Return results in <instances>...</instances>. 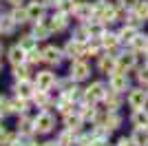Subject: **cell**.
<instances>
[{
	"instance_id": "1",
	"label": "cell",
	"mask_w": 148,
	"mask_h": 146,
	"mask_svg": "<svg viewBox=\"0 0 148 146\" xmlns=\"http://www.w3.org/2000/svg\"><path fill=\"white\" fill-rule=\"evenodd\" d=\"M66 75L73 82H77V84H86L88 80L95 75L93 60H88V58H75V60H71L66 67Z\"/></svg>"
},
{
	"instance_id": "2",
	"label": "cell",
	"mask_w": 148,
	"mask_h": 146,
	"mask_svg": "<svg viewBox=\"0 0 148 146\" xmlns=\"http://www.w3.org/2000/svg\"><path fill=\"white\" fill-rule=\"evenodd\" d=\"M106 93H108V82L106 78H91L82 86V102L88 104H102Z\"/></svg>"
},
{
	"instance_id": "3",
	"label": "cell",
	"mask_w": 148,
	"mask_h": 146,
	"mask_svg": "<svg viewBox=\"0 0 148 146\" xmlns=\"http://www.w3.org/2000/svg\"><path fill=\"white\" fill-rule=\"evenodd\" d=\"M58 131V115L51 111H38L33 115V133L36 135H51Z\"/></svg>"
},
{
	"instance_id": "4",
	"label": "cell",
	"mask_w": 148,
	"mask_h": 146,
	"mask_svg": "<svg viewBox=\"0 0 148 146\" xmlns=\"http://www.w3.org/2000/svg\"><path fill=\"white\" fill-rule=\"evenodd\" d=\"M95 2V20L104 22L106 27H115V13H117L119 0H93Z\"/></svg>"
},
{
	"instance_id": "5",
	"label": "cell",
	"mask_w": 148,
	"mask_h": 146,
	"mask_svg": "<svg viewBox=\"0 0 148 146\" xmlns=\"http://www.w3.org/2000/svg\"><path fill=\"white\" fill-rule=\"evenodd\" d=\"M115 58H117V71L130 73V75H133V71L142 64V53H137L135 49H130V47H124Z\"/></svg>"
},
{
	"instance_id": "6",
	"label": "cell",
	"mask_w": 148,
	"mask_h": 146,
	"mask_svg": "<svg viewBox=\"0 0 148 146\" xmlns=\"http://www.w3.org/2000/svg\"><path fill=\"white\" fill-rule=\"evenodd\" d=\"M47 24H49L51 33H56V36H62V33H66V31H71V27H73V20H71V16H66V13L62 11H56L53 9V13L51 16H47Z\"/></svg>"
},
{
	"instance_id": "7",
	"label": "cell",
	"mask_w": 148,
	"mask_h": 146,
	"mask_svg": "<svg viewBox=\"0 0 148 146\" xmlns=\"http://www.w3.org/2000/svg\"><path fill=\"white\" fill-rule=\"evenodd\" d=\"M126 106H128L130 111L146 109L148 106V89H144V86H139V84H133L128 91H126Z\"/></svg>"
},
{
	"instance_id": "8",
	"label": "cell",
	"mask_w": 148,
	"mask_h": 146,
	"mask_svg": "<svg viewBox=\"0 0 148 146\" xmlns=\"http://www.w3.org/2000/svg\"><path fill=\"white\" fill-rule=\"evenodd\" d=\"M93 67H95V73L102 75V78H108L113 71H117V58L108 51H102V53L93 60Z\"/></svg>"
},
{
	"instance_id": "9",
	"label": "cell",
	"mask_w": 148,
	"mask_h": 146,
	"mask_svg": "<svg viewBox=\"0 0 148 146\" xmlns=\"http://www.w3.org/2000/svg\"><path fill=\"white\" fill-rule=\"evenodd\" d=\"M106 82H108V89H111V91L124 93V95H126V91H128L130 86L135 84L133 75H130V73H124V71H113L111 75L106 78Z\"/></svg>"
},
{
	"instance_id": "10",
	"label": "cell",
	"mask_w": 148,
	"mask_h": 146,
	"mask_svg": "<svg viewBox=\"0 0 148 146\" xmlns=\"http://www.w3.org/2000/svg\"><path fill=\"white\" fill-rule=\"evenodd\" d=\"M58 80H60V75H58L51 67L40 69V71L33 73V82H36V86H38V89H44V91H53V89L58 86Z\"/></svg>"
},
{
	"instance_id": "11",
	"label": "cell",
	"mask_w": 148,
	"mask_h": 146,
	"mask_svg": "<svg viewBox=\"0 0 148 146\" xmlns=\"http://www.w3.org/2000/svg\"><path fill=\"white\" fill-rule=\"evenodd\" d=\"M42 62L47 67H51V69L62 67V62H66L64 60L62 44H47V47H42Z\"/></svg>"
},
{
	"instance_id": "12",
	"label": "cell",
	"mask_w": 148,
	"mask_h": 146,
	"mask_svg": "<svg viewBox=\"0 0 148 146\" xmlns=\"http://www.w3.org/2000/svg\"><path fill=\"white\" fill-rule=\"evenodd\" d=\"M99 42H102V49H104V51H108V53H113V55H117L119 51L124 49V42L119 40L117 29H115V27H108V29L102 33Z\"/></svg>"
},
{
	"instance_id": "13",
	"label": "cell",
	"mask_w": 148,
	"mask_h": 146,
	"mask_svg": "<svg viewBox=\"0 0 148 146\" xmlns=\"http://www.w3.org/2000/svg\"><path fill=\"white\" fill-rule=\"evenodd\" d=\"M73 20L75 22L95 20V2H93V0H80L77 7H75V11H73Z\"/></svg>"
},
{
	"instance_id": "14",
	"label": "cell",
	"mask_w": 148,
	"mask_h": 146,
	"mask_svg": "<svg viewBox=\"0 0 148 146\" xmlns=\"http://www.w3.org/2000/svg\"><path fill=\"white\" fill-rule=\"evenodd\" d=\"M25 7H27V13H29L31 22H40V20H44L49 16V7L44 5L42 0H29Z\"/></svg>"
},
{
	"instance_id": "15",
	"label": "cell",
	"mask_w": 148,
	"mask_h": 146,
	"mask_svg": "<svg viewBox=\"0 0 148 146\" xmlns=\"http://www.w3.org/2000/svg\"><path fill=\"white\" fill-rule=\"evenodd\" d=\"M84 44L86 42H80V40H73V38H69L66 42L62 44V51H64V60L71 62L75 58H84Z\"/></svg>"
},
{
	"instance_id": "16",
	"label": "cell",
	"mask_w": 148,
	"mask_h": 146,
	"mask_svg": "<svg viewBox=\"0 0 148 146\" xmlns=\"http://www.w3.org/2000/svg\"><path fill=\"white\" fill-rule=\"evenodd\" d=\"M102 106H104L106 111H122L124 106H126V95H124V93H117V91H111V89H108V93H106L104 102H102Z\"/></svg>"
},
{
	"instance_id": "17",
	"label": "cell",
	"mask_w": 148,
	"mask_h": 146,
	"mask_svg": "<svg viewBox=\"0 0 148 146\" xmlns=\"http://www.w3.org/2000/svg\"><path fill=\"white\" fill-rule=\"evenodd\" d=\"M36 82H33V78L31 80H18V82H13V93L18 97H25V100H31L33 97V93H36Z\"/></svg>"
},
{
	"instance_id": "18",
	"label": "cell",
	"mask_w": 148,
	"mask_h": 146,
	"mask_svg": "<svg viewBox=\"0 0 148 146\" xmlns=\"http://www.w3.org/2000/svg\"><path fill=\"white\" fill-rule=\"evenodd\" d=\"M80 133H82V131H71V128L60 126V128L56 131V140L60 142L62 146H75V144H77V137H80Z\"/></svg>"
},
{
	"instance_id": "19",
	"label": "cell",
	"mask_w": 148,
	"mask_h": 146,
	"mask_svg": "<svg viewBox=\"0 0 148 146\" xmlns=\"http://www.w3.org/2000/svg\"><path fill=\"white\" fill-rule=\"evenodd\" d=\"M126 124H128L130 128H133V126H148V106H146V109L130 111L128 117H126Z\"/></svg>"
},
{
	"instance_id": "20",
	"label": "cell",
	"mask_w": 148,
	"mask_h": 146,
	"mask_svg": "<svg viewBox=\"0 0 148 146\" xmlns=\"http://www.w3.org/2000/svg\"><path fill=\"white\" fill-rule=\"evenodd\" d=\"M7 62L11 64V67H16V64H22V62H27V51L22 47H20L18 42L11 44V47L7 49Z\"/></svg>"
},
{
	"instance_id": "21",
	"label": "cell",
	"mask_w": 148,
	"mask_h": 146,
	"mask_svg": "<svg viewBox=\"0 0 148 146\" xmlns=\"http://www.w3.org/2000/svg\"><path fill=\"white\" fill-rule=\"evenodd\" d=\"M31 33L38 38V42H44V40H49L53 33H51L49 24H47V20H40V22H31Z\"/></svg>"
},
{
	"instance_id": "22",
	"label": "cell",
	"mask_w": 148,
	"mask_h": 146,
	"mask_svg": "<svg viewBox=\"0 0 148 146\" xmlns=\"http://www.w3.org/2000/svg\"><path fill=\"white\" fill-rule=\"evenodd\" d=\"M128 47L130 49H135V51H137V53H146V51H148V31H137V33H135V38H133V40H130V44H128Z\"/></svg>"
},
{
	"instance_id": "23",
	"label": "cell",
	"mask_w": 148,
	"mask_h": 146,
	"mask_svg": "<svg viewBox=\"0 0 148 146\" xmlns=\"http://www.w3.org/2000/svg\"><path fill=\"white\" fill-rule=\"evenodd\" d=\"M115 29H117V36H119V40L124 42V47H128L130 40L135 38V33H137V31H142V29H137V27H133V24H117Z\"/></svg>"
},
{
	"instance_id": "24",
	"label": "cell",
	"mask_w": 148,
	"mask_h": 146,
	"mask_svg": "<svg viewBox=\"0 0 148 146\" xmlns=\"http://www.w3.org/2000/svg\"><path fill=\"white\" fill-rule=\"evenodd\" d=\"M31 73H33V67H31V64H27V62L11 67V78H13V82H18V80H31V78H33Z\"/></svg>"
},
{
	"instance_id": "25",
	"label": "cell",
	"mask_w": 148,
	"mask_h": 146,
	"mask_svg": "<svg viewBox=\"0 0 148 146\" xmlns=\"http://www.w3.org/2000/svg\"><path fill=\"white\" fill-rule=\"evenodd\" d=\"M104 49H102V42H99V38H88L86 44H84V58L88 60H95L99 53H102Z\"/></svg>"
},
{
	"instance_id": "26",
	"label": "cell",
	"mask_w": 148,
	"mask_h": 146,
	"mask_svg": "<svg viewBox=\"0 0 148 146\" xmlns=\"http://www.w3.org/2000/svg\"><path fill=\"white\" fill-rule=\"evenodd\" d=\"M9 16L13 18V22L18 24V27H25V24H31V20H29V13H27V7H22V5H16V7H11Z\"/></svg>"
},
{
	"instance_id": "27",
	"label": "cell",
	"mask_w": 148,
	"mask_h": 146,
	"mask_svg": "<svg viewBox=\"0 0 148 146\" xmlns=\"http://www.w3.org/2000/svg\"><path fill=\"white\" fill-rule=\"evenodd\" d=\"M69 38H73V40H80V42H86L88 38H91L86 22H75L73 27H71V31H69Z\"/></svg>"
},
{
	"instance_id": "28",
	"label": "cell",
	"mask_w": 148,
	"mask_h": 146,
	"mask_svg": "<svg viewBox=\"0 0 148 146\" xmlns=\"http://www.w3.org/2000/svg\"><path fill=\"white\" fill-rule=\"evenodd\" d=\"M130 13H133V16H135L144 27H146V24H148V0H137Z\"/></svg>"
},
{
	"instance_id": "29",
	"label": "cell",
	"mask_w": 148,
	"mask_h": 146,
	"mask_svg": "<svg viewBox=\"0 0 148 146\" xmlns=\"http://www.w3.org/2000/svg\"><path fill=\"white\" fill-rule=\"evenodd\" d=\"M18 29V24L13 22V18L9 13H0V33L2 36H13Z\"/></svg>"
},
{
	"instance_id": "30",
	"label": "cell",
	"mask_w": 148,
	"mask_h": 146,
	"mask_svg": "<svg viewBox=\"0 0 148 146\" xmlns=\"http://www.w3.org/2000/svg\"><path fill=\"white\" fill-rule=\"evenodd\" d=\"M130 137L137 146H148V126H133Z\"/></svg>"
},
{
	"instance_id": "31",
	"label": "cell",
	"mask_w": 148,
	"mask_h": 146,
	"mask_svg": "<svg viewBox=\"0 0 148 146\" xmlns=\"http://www.w3.org/2000/svg\"><path fill=\"white\" fill-rule=\"evenodd\" d=\"M133 80H135V84L148 89V64H144V62H142V64L133 71Z\"/></svg>"
},
{
	"instance_id": "32",
	"label": "cell",
	"mask_w": 148,
	"mask_h": 146,
	"mask_svg": "<svg viewBox=\"0 0 148 146\" xmlns=\"http://www.w3.org/2000/svg\"><path fill=\"white\" fill-rule=\"evenodd\" d=\"M18 44L29 53V51H33V49H38V44H40V42H38V38L29 31V33H22V36L18 38Z\"/></svg>"
},
{
	"instance_id": "33",
	"label": "cell",
	"mask_w": 148,
	"mask_h": 146,
	"mask_svg": "<svg viewBox=\"0 0 148 146\" xmlns=\"http://www.w3.org/2000/svg\"><path fill=\"white\" fill-rule=\"evenodd\" d=\"M77 2H80V0H60L58 7H56V11H62V13H66V16L73 18V11H75V7H77Z\"/></svg>"
},
{
	"instance_id": "34",
	"label": "cell",
	"mask_w": 148,
	"mask_h": 146,
	"mask_svg": "<svg viewBox=\"0 0 148 146\" xmlns=\"http://www.w3.org/2000/svg\"><path fill=\"white\" fill-rule=\"evenodd\" d=\"M27 64H31L33 69H36L38 64H44V62H42V49H40V47L27 53Z\"/></svg>"
},
{
	"instance_id": "35",
	"label": "cell",
	"mask_w": 148,
	"mask_h": 146,
	"mask_svg": "<svg viewBox=\"0 0 148 146\" xmlns=\"http://www.w3.org/2000/svg\"><path fill=\"white\" fill-rule=\"evenodd\" d=\"M0 115H2V117L13 115V109H11V97L0 95Z\"/></svg>"
},
{
	"instance_id": "36",
	"label": "cell",
	"mask_w": 148,
	"mask_h": 146,
	"mask_svg": "<svg viewBox=\"0 0 148 146\" xmlns=\"http://www.w3.org/2000/svg\"><path fill=\"white\" fill-rule=\"evenodd\" d=\"M113 146H137V144L133 142L130 133H126V135H117V140L113 142Z\"/></svg>"
},
{
	"instance_id": "37",
	"label": "cell",
	"mask_w": 148,
	"mask_h": 146,
	"mask_svg": "<svg viewBox=\"0 0 148 146\" xmlns=\"http://www.w3.org/2000/svg\"><path fill=\"white\" fill-rule=\"evenodd\" d=\"M91 146H113V142L106 140V137H93V140H91Z\"/></svg>"
},
{
	"instance_id": "38",
	"label": "cell",
	"mask_w": 148,
	"mask_h": 146,
	"mask_svg": "<svg viewBox=\"0 0 148 146\" xmlns=\"http://www.w3.org/2000/svg\"><path fill=\"white\" fill-rule=\"evenodd\" d=\"M42 146H62V144L56 140V137H53V140H44V142H42Z\"/></svg>"
},
{
	"instance_id": "39",
	"label": "cell",
	"mask_w": 148,
	"mask_h": 146,
	"mask_svg": "<svg viewBox=\"0 0 148 146\" xmlns=\"http://www.w3.org/2000/svg\"><path fill=\"white\" fill-rule=\"evenodd\" d=\"M42 2H44V5H47V7H49V9H56L60 0H42Z\"/></svg>"
},
{
	"instance_id": "40",
	"label": "cell",
	"mask_w": 148,
	"mask_h": 146,
	"mask_svg": "<svg viewBox=\"0 0 148 146\" xmlns=\"http://www.w3.org/2000/svg\"><path fill=\"white\" fill-rule=\"evenodd\" d=\"M7 2H9V5H11V7H16V5H22L25 0H7Z\"/></svg>"
},
{
	"instance_id": "41",
	"label": "cell",
	"mask_w": 148,
	"mask_h": 146,
	"mask_svg": "<svg viewBox=\"0 0 148 146\" xmlns=\"http://www.w3.org/2000/svg\"><path fill=\"white\" fill-rule=\"evenodd\" d=\"M142 62H144V64H148V51H146V53L142 55Z\"/></svg>"
},
{
	"instance_id": "42",
	"label": "cell",
	"mask_w": 148,
	"mask_h": 146,
	"mask_svg": "<svg viewBox=\"0 0 148 146\" xmlns=\"http://www.w3.org/2000/svg\"><path fill=\"white\" fill-rule=\"evenodd\" d=\"M0 60H2V42H0Z\"/></svg>"
},
{
	"instance_id": "43",
	"label": "cell",
	"mask_w": 148,
	"mask_h": 146,
	"mask_svg": "<svg viewBox=\"0 0 148 146\" xmlns=\"http://www.w3.org/2000/svg\"><path fill=\"white\" fill-rule=\"evenodd\" d=\"M0 73H2V62H0Z\"/></svg>"
},
{
	"instance_id": "44",
	"label": "cell",
	"mask_w": 148,
	"mask_h": 146,
	"mask_svg": "<svg viewBox=\"0 0 148 146\" xmlns=\"http://www.w3.org/2000/svg\"><path fill=\"white\" fill-rule=\"evenodd\" d=\"M0 122H2V115H0Z\"/></svg>"
}]
</instances>
